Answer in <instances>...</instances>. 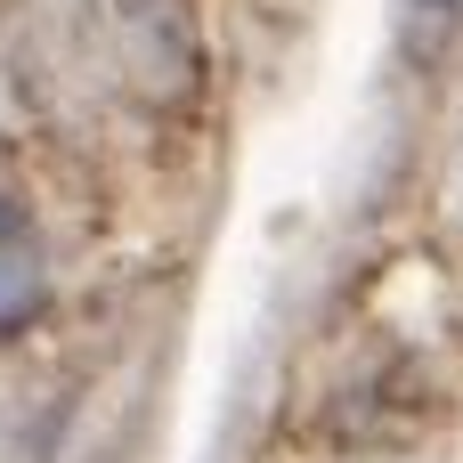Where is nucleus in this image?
Masks as SVG:
<instances>
[{
	"label": "nucleus",
	"instance_id": "f257e3e1",
	"mask_svg": "<svg viewBox=\"0 0 463 463\" xmlns=\"http://www.w3.org/2000/svg\"><path fill=\"white\" fill-rule=\"evenodd\" d=\"M49 293V260H41V228L24 220L16 195H0V334H16Z\"/></svg>",
	"mask_w": 463,
	"mask_h": 463
}]
</instances>
